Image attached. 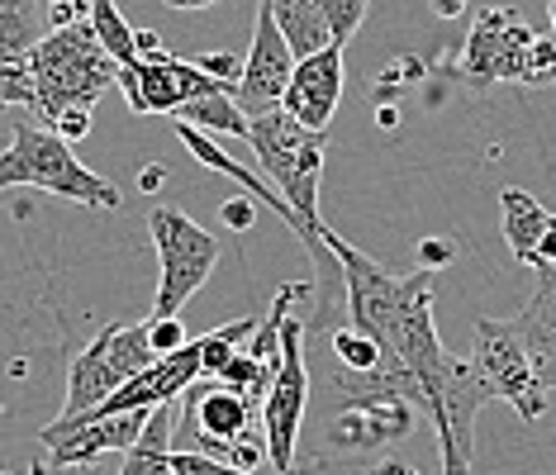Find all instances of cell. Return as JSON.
Masks as SVG:
<instances>
[{"label": "cell", "mask_w": 556, "mask_h": 475, "mask_svg": "<svg viewBox=\"0 0 556 475\" xmlns=\"http://www.w3.org/2000/svg\"><path fill=\"white\" fill-rule=\"evenodd\" d=\"M29 62H34V77H39V119L48 129L67 110H91L110 86H119V72H124V62L96 39L91 24L43 34Z\"/></svg>", "instance_id": "1"}, {"label": "cell", "mask_w": 556, "mask_h": 475, "mask_svg": "<svg viewBox=\"0 0 556 475\" xmlns=\"http://www.w3.org/2000/svg\"><path fill=\"white\" fill-rule=\"evenodd\" d=\"M257 405L224 381L200 376L181 395V419H176V452H205L229 466L257 471L267 452V433H257Z\"/></svg>", "instance_id": "2"}, {"label": "cell", "mask_w": 556, "mask_h": 475, "mask_svg": "<svg viewBox=\"0 0 556 475\" xmlns=\"http://www.w3.org/2000/svg\"><path fill=\"white\" fill-rule=\"evenodd\" d=\"M72 147L77 143H67L58 129L15 124L5 157H0V185H34V191L77 200V205H91V209H119L124 205L119 185L96 177Z\"/></svg>", "instance_id": "3"}, {"label": "cell", "mask_w": 556, "mask_h": 475, "mask_svg": "<svg viewBox=\"0 0 556 475\" xmlns=\"http://www.w3.org/2000/svg\"><path fill=\"white\" fill-rule=\"evenodd\" d=\"M428 419L438 428V452H442V475H476V414L490 405V385L480 381L471 361L452 357L424 381Z\"/></svg>", "instance_id": "4"}, {"label": "cell", "mask_w": 556, "mask_h": 475, "mask_svg": "<svg viewBox=\"0 0 556 475\" xmlns=\"http://www.w3.org/2000/svg\"><path fill=\"white\" fill-rule=\"evenodd\" d=\"M153 361H157V347H153V337H148V319L143 323H110V329L72 361L62 414H86V409L105 405L119 385H129L138 371H148Z\"/></svg>", "instance_id": "5"}, {"label": "cell", "mask_w": 556, "mask_h": 475, "mask_svg": "<svg viewBox=\"0 0 556 475\" xmlns=\"http://www.w3.org/2000/svg\"><path fill=\"white\" fill-rule=\"evenodd\" d=\"M148 229H153V243L162 257L153 314L167 319V314H181V305L210 281V271L219 267V238L205 233L191 215H181V209H153Z\"/></svg>", "instance_id": "6"}, {"label": "cell", "mask_w": 556, "mask_h": 475, "mask_svg": "<svg viewBox=\"0 0 556 475\" xmlns=\"http://www.w3.org/2000/svg\"><path fill=\"white\" fill-rule=\"evenodd\" d=\"M471 367L480 371V381L490 385V395L514 405V414L523 423L542 419V409H547V385H542L533 352H528L514 319H480L476 323Z\"/></svg>", "instance_id": "7"}, {"label": "cell", "mask_w": 556, "mask_h": 475, "mask_svg": "<svg viewBox=\"0 0 556 475\" xmlns=\"http://www.w3.org/2000/svg\"><path fill=\"white\" fill-rule=\"evenodd\" d=\"M281 371L271 381V395L262 405V433H267V461L281 475H295V437L305 423V405H309V357H305V323L286 319L281 329Z\"/></svg>", "instance_id": "8"}, {"label": "cell", "mask_w": 556, "mask_h": 475, "mask_svg": "<svg viewBox=\"0 0 556 475\" xmlns=\"http://www.w3.org/2000/svg\"><path fill=\"white\" fill-rule=\"evenodd\" d=\"M538 34L528 29V20L509 5H490V10H476L471 20V34H466V48H462V77L476 81V86H490V81H523V62H528V48H533Z\"/></svg>", "instance_id": "9"}, {"label": "cell", "mask_w": 556, "mask_h": 475, "mask_svg": "<svg viewBox=\"0 0 556 475\" xmlns=\"http://www.w3.org/2000/svg\"><path fill=\"white\" fill-rule=\"evenodd\" d=\"M119 91H124V100H129L134 115H172V110L191 105V100H200V95L224 91V86L214 81L200 62L162 53V57H143V62H134V67H124Z\"/></svg>", "instance_id": "10"}, {"label": "cell", "mask_w": 556, "mask_h": 475, "mask_svg": "<svg viewBox=\"0 0 556 475\" xmlns=\"http://www.w3.org/2000/svg\"><path fill=\"white\" fill-rule=\"evenodd\" d=\"M295 53H290L281 24L267 5L257 0V24H252V48H248V67H243V81H238L233 100L248 110V119L267 115V110L286 105V91L295 81Z\"/></svg>", "instance_id": "11"}, {"label": "cell", "mask_w": 556, "mask_h": 475, "mask_svg": "<svg viewBox=\"0 0 556 475\" xmlns=\"http://www.w3.org/2000/svg\"><path fill=\"white\" fill-rule=\"evenodd\" d=\"M414 399L404 395H362L343 399L338 414H328V442L343 457H366L381 447L400 442L404 433H414Z\"/></svg>", "instance_id": "12"}, {"label": "cell", "mask_w": 556, "mask_h": 475, "mask_svg": "<svg viewBox=\"0 0 556 475\" xmlns=\"http://www.w3.org/2000/svg\"><path fill=\"white\" fill-rule=\"evenodd\" d=\"M200 376H205V367H200V337H195V343H186L181 352H167L148 371H138L129 385H119V390L110 395L105 405H96L91 414L110 419V414H129V409H157V405H167V399L186 395Z\"/></svg>", "instance_id": "13"}, {"label": "cell", "mask_w": 556, "mask_h": 475, "mask_svg": "<svg viewBox=\"0 0 556 475\" xmlns=\"http://www.w3.org/2000/svg\"><path fill=\"white\" fill-rule=\"evenodd\" d=\"M343 43L324 48L314 57H300L295 62V81L286 91V110L295 115L305 129L324 133L338 115V100H343Z\"/></svg>", "instance_id": "14"}, {"label": "cell", "mask_w": 556, "mask_h": 475, "mask_svg": "<svg viewBox=\"0 0 556 475\" xmlns=\"http://www.w3.org/2000/svg\"><path fill=\"white\" fill-rule=\"evenodd\" d=\"M518 333H523L528 352H533V367L547 390H556V267H538V285L533 299L523 305V314L514 319Z\"/></svg>", "instance_id": "15"}, {"label": "cell", "mask_w": 556, "mask_h": 475, "mask_svg": "<svg viewBox=\"0 0 556 475\" xmlns=\"http://www.w3.org/2000/svg\"><path fill=\"white\" fill-rule=\"evenodd\" d=\"M500 205H504V243H509V253L523 261V267L538 271L542 238H547V229H552L556 215H547V209H542L528 191H518V185H504V191H500Z\"/></svg>", "instance_id": "16"}, {"label": "cell", "mask_w": 556, "mask_h": 475, "mask_svg": "<svg viewBox=\"0 0 556 475\" xmlns=\"http://www.w3.org/2000/svg\"><path fill=\"white\" fill-rule=\"evenodd\" d=\"M262 5L276 15V24H281L286 43L295 57H314L324 53V48H333V24H328L324 5L319 0H262Z\"/></svg>", "instance_id": "17"}, {"label": "cell", "mask_w": 556, "mask_h": 475, "mask_svg": "<svg viewBox=\"0 0 556 475\" xmlns=\"http://www.w3.org/2000/svg\"><path fill=\"white\" fill-rule=\"evenodd\" d=\"M176 119L195 124V129H205V133H224V139H252V119H248V110L238 105L229 91H214V95L191 100V105L176 110Z\"/></svg>", "instance_id": "18"}, {"label": "cell", "mask_w": 556, "mask_h": 475, "mask_svg": "<svg viewBox=\"0 0 556 475\" xmlns=\"http://www.w3.org/2000/svg\"><path fill=\"white\" fill-rule=\"evenodd\" d=\"M257 329H262L257 319H233V323H224V329L200 337V367H205V381H219L224 371H229V361L252 343Z\"/></svg>", "instance_id": "19"}, {"label": "cell", "mask_w": 556, "mask_h": 475, "mask_svg": "<svg viewBox=\"0 0 556 475\" xmlns=\"http://www.w3.org/2000/svg\"><path fill=\"white\" fill-rule=\"evenodd\" d=\"M91 29H96V39L124 62V67H134L138 62V29H129V20L115 10V0H96Z\"/></svg>", "instance_id": "20"}, {"label": "cell", "mask_w": 556, "mask_h": 475, "mask_svg": "<svg viewBox=\"0 0 556 475\" xmlns=\"http://www.w3.org/2000/svg\"><path fill=\"white\" fill-rule=\"evenodd\" d=\"M0 100L5 105H24L29 115H39V77H34L29 53H10L0 62Z\"/></svg>", "instance_id": "21"}, {"label": "cell", "mask_w": 556, "mask_h": 475, "mask_svg": "<svg viewBox=\"0 0 556 475\" xmlns=\"http://www.w3.org/2000/svg\"><path fill=\"white\" fill-rule=\"evenodd\" d=\"M324 5V15H328V24H333V39L348 48V39L362 29V20H366V5L371 0H319Z\"/></svg>", "instance_id": "22"}, {"label": "cell", "mask_w": 556, "mask_h": 475, "mask_svg": "<svg viewBox=\"0 0 556 475\" xmlns=\"http://www.w3.org/2000/svg\"><path fill=\"white\" fill-rule=\"evenodd\" d=\"M518 86H556V39H533L528 48V62H523V81Z\"/></svg>", "instance_id": "23"}, {"label": "cell", "mask_w": 556, "mask_h": 475, "mask_svg": "<svg viewBox=\"0 0 556 475\" xmlns=\"http://www.w3.org/2000/svg\"><path fill=\"white\" fill-rule=\"evenodd\" d=\"M172 471L176 475H257V471L229 466V461L205 457V452H176V447H172Z\"/></svg>", "instance_id": "24"}, {"label": "cell", "mask_w": 556, "mask_h": 475, "mask_svg": "<svg viewBox=\"0 0 556 475\" xmlns=\"http://www.w3.org/2000/svg\"><path fill=\"white\" fill-rule=\"evenodd\" d=\"M148 337H153V347H157V357H167V352H181L191 337H186V323L181 314H167V319H148Z\"/></svg>", "instance_id": "25"}, {"label": "cell", "mask_w": 556, "mask_h": 475, "mask_svg": "<svg viewBox=\"0 0 556 475\" xmlns=\"http://www.w3.org/2000/svg\"><path fill=\"white\" fill-rule=\"evenodd\" d=\"M195 62L224 86V91H238V81H243V67H248V62H238L233 53H224V48H219V53H200Z\"/></svg>", "instance_id": "26"}, {"label": "cell", "mask_w": 556, "mask_h": 475, "mask_svg": "<svg viewBox=\"0 0 556 475\" xmlns=\"http://www.w3.org/2000/svg\"><path fill=\"white\" fill-rule=\"evenodd\" d=\"M48 24L53 29H72V24H91L96 15V0H48Z\"/></svg>", "instance_id": "27"}, {"label": "cell", "mask_w": 556, "mask_h": 475, "mask_svg": "<svg viewBox=\"0 0 556 475\" xmlns=\"http://www.w3.org/2000/svg\"><path fill=\"white\" fill-rule=\"evenodd\" d=\"M257 205H262V200H252L248 191L233 195V200H224V205H219V223H229V229L243 233V229H252V223H257Z\"/></svg>", "instance_id": "28"}, {"label": "cell", "mask_w": 556, "mask_h": 475, "mask_svg": "<svg viewBox=\"0 0 556 475\" xmlns=\"http://www.w3.org/2000/svg\"><path fill=\"white\" fill-rule=\"evenodd\" d=\"M53 129H58L67 143H81L86 133H91V110H67V115H62Z\"/></svg>", "instance_id": "29"}, {"label": "cell", "mask_w": 556, "mask_h": 475, "mask_svg": "<svg viewBox=\"0 0 556 475\" xmlns=\"http://www.w3.org/2000/svg\"><path fill=\"white\" fill-rule=\"evenodd\" d=\"M452 253H457L452 243H438V238H428V243H419V267L438 271V267H447V261H452Z\"/></svg>", "instance_id": "30"}, {"label": "cell", "mask_w": 556, "mask_h": 475, "mask_svg": "<svg viewBox=\"0 0 556 475\" xmlns=\"http://www.w3.org/2000/svg\"><path fill=\"white\" fill-rule=\"evenodd\" d=\"M366 475H419V466H404L400 457H381Z\"/></svg>", "instance_id": "31"}, {"label": "cell", "mask_w": 556, "mask_h": 475, "mask_svg": "<svg viewBox=\"0 0 556 475\" xmlns=\"http://www.w3.org/2000/svg\"><path fill=\"white\" fill-rule=\"evenodd\" d=\"M162 53H167V48H162L157 34L153 29H138V62H143V57H162Z\"/></svg>", "instance_id": "32"}, {"label": "cell", "mask_w": 556, "mask_h": 475, "mask_svg": "<svg viewBox=\"0 0 556 475\" xmlns=\"http://www.w3.org/2000/svg\"><path fill=\"white\" fill-rule=\"evenodd\" d=\"M538 267H556V219H552V229H547V238H542V253H538Z\"/></svg>", "instance_id": "33"}, {"label": "cell", "mask_w": 556, "mask_h": 475, "mask_svg": "<svg viewBox=\"0 0 556 475\" xmlns=\"http://www.w3.org/2000/svg\"><path fill=\"white\" fill-rule=\"evenodd\" d=\"M162 181H167V171H162L157 162H153V167H143V171H138V185H143V191H153V185H162Z\"/></svg>", "instance_id": "34"}, {"label": "cell", "mask_w": 556, "mask_h": 475, "mask_svg": "<svg viewBox=\"0 0 556 475\" xmlns=\"http://www.w3.org/2000/svg\"><path fill=\"white\" fill-rule=\"evenodd\" d=\"M466 10V0H433V15H442V20H457Z\"/></svg>", "instance_id": "35"}, {"label": "cell", "mask_w": 556, "mask_h": 475, "mask_svg": "<svg viewBox=\"0 0 556 475\" xmlns=\"http://www.w3.org/2000/svg\"><path fill=\"white\" fill-rule=\"evenodd\" d=\"M167 10H210V5H219V0H162Z\"/></svg>", "instance_id": "36"}, {"label": "cell", "mask_w": 556, "mask_h": 475, "mask_svg": "<svg viewBox=\"0 0 556 475\" xmlns=\"http://www.w3.org/2000/svg\"><path fill=\"white\" fill-rule=\"evenodd\" d=\"M552 29H556V0H552Z\"/></svg>", "instance_id": "37"}]
</instances>
